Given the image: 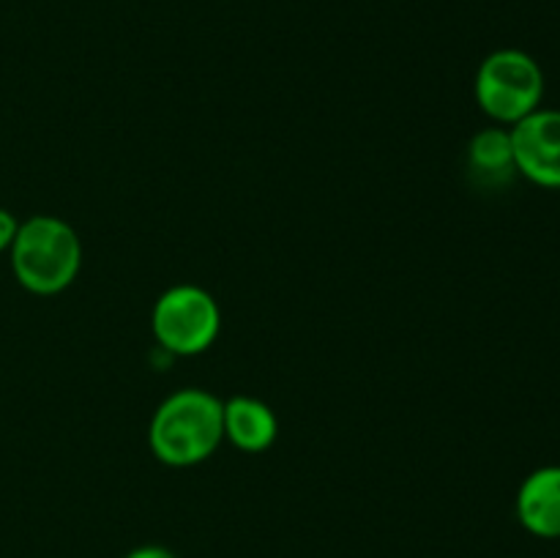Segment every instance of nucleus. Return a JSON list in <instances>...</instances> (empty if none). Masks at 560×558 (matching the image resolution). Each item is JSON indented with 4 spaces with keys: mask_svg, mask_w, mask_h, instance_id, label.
<instances>
[{
    "mask_svg": "<svg viewBox=\"0 0 560 558\" xmlns=\"http://www.w3.org/2000/svg\"><path fill=\"white\" fill-rule=\"evenodd\" d=\"M153 337L175 356H197L211 348L222 328V310L206 288L175 284L153 304Z\"/></svg>",
    "mask_w": 560,
    "mask_h": 558,
    "instance_id": "4",
    "label": "nucleus"
},
{
    "mask_svg": "<svg viewBox=\"0 0 560 558\" xmlns=\"http://www.w3.org/2000/svg\"><path fill=\"white\" fill-rule=\"evenodd\" d=\"M224 441V403L206 388H178L153 414L148 443L173 468L206 463Z\"/></svg>",
    "mask_w": 560,
    "mask_h": 558,
    "instance_id": "1",
    "label": "nucleus"
},
{
    "mask_svg": "<svg viewBox=\"0 0 560 558\" xmlns=\"http://www.w3.org/2000/svg\"><path fill=\"white\" fill-rule=\"evenodd\" d=\"M509 135L517 173L547 189H560V109H536Z\"/></svg>",
    "mask_w": 560,
    "mask_h": 558,
    "instance_id": "5",
    "label": "nucleus"
},
{
    "mask_svg": "<svg viewBox=\"0 0 560 558\" xmlns=\"http://www.w3.org/2000/svg\"><path fill=\"white\" fill-rule=\"evenodd\" d=\"M545 96V74L528 53L498 49L476 71V102L498 124L514 126L536 113Z\"/></svg>",
    "mask_w": 560,
    "mask_h": 558,
    "instance_id": "3",
    "label": "nucleus"
},
{
    "mask_svg": "<svg viewBox=\"0 0 560 558\" xmlns=\"http://www.w3.org/2000/svg\"><path fill=\"white\" fill-rule=\"evenodd\" d=\"M126 558H175L167 547H159V545H145V547H137L131 550Z\"/></svg>",
    "mask_w": 560,
    "mask_h": 558,
    "instance_id": "10",
    "label": "nucleus"
},
{
    "mask_svg": "<svg viewBox=\"0 0 560 558\" xmlns=\"http://www.w3.org/2000/svg\"><path fill=\"white\" fill-rule=\"evenodd\" d=\"M9 252L16 282L36 295L60 293L82 268L80 235L69 222L49 213L20 222Z\"/></svg>",
    "mask_w": 560,
    "mask_h": 558,
    "instance_id": "2",
    "label": "nucleus"
},
{
    "mask_svg": "<svg viewBox=\"0 0 560 558\" xmlns=\"http://www.w3.org/2000/svg\"><path fill=\"white\" fill-rule=\"evenodd\" d=\"M16 230H20V222L14 219V213L0 208V252L11 249V244L16 239Z\"/></svg>",
    "mask_w": 560,
    "mask_h": 558,
    "instance_id": "9",
    "label": "nucleus"
},
{
    "mask_svg": "<svg viewBox=\"0 0 560 558\" xmlns=\"http://www.w3.org/2000/svg\"><path fill=\"white\" fill-rule=\"evenodd\" d=\"M279 435L277 414L257 397H233L224 403V438L235 449L260 454L273 446Z\"/></svg>",
    "mask_w": 560,
    "mask_h": 558,
    "instance_id": "7",
    "label": "nucleus"
},
{
    "mask_svg": "<svg viewBox=\"0 0 560 558\" xmlns=\"http://www.w3.org/2000/svg\"><path fill=\"white\" fill-rule=\"evenodd\" d=\"M468 164L481 181H490V184L512 178L517 167H514V148L509 129H501V126L481 129L468 146Z\"/></svg>",
    "mask_w": 560,
    "mask_h": 558,
    "instance_id": "8",
    "label": "nucleus"
},
{
    "mask_svg": "<svg viewBox=\"0 0 560 558\" xmlns=\"http://www.w3.org/2000/svg\"><path fill=\"white\" fill-rule=\"evenodd\" d=\"M517 520L528 534L560 539V465H545L517 492Z\"/></svg>",
    "mask_w": 560,
    "mask_h": 558,
    "instance_id": "6",
    "label": "nucleus"
}]
</instances>
